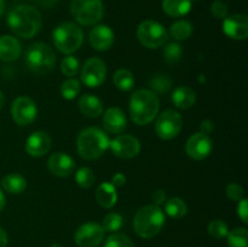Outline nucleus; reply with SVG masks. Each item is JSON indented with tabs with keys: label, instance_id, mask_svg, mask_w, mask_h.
Returning <instances> with one entry per match:
<instances>
[{
	"label": "nucleus",
	"instance_id": "1",
	"mask_svg": "<svg viewBox=\"0 0 248 247\" xmlns=\"http://www.w3.org/2000/svg\"><path fill=\"white\" fill-rule=\"evenodd\" d=\"M7 26L16 35L31 39L40 31L41 15L35 7L18 5L7 15Z\"/></svg>",
	"mask_w": 248,
	"mask_h": 247
},
{
	"label": "nucleus",
	"instance_id": "2",
	"mask_svg": "<svg viewBox=\"0 0 248 247\" xmlns=\"http://www.w3.org/2000/svg\"><path fill=\"white\" fill-rule=\"evenodd\" d=\"M159 97L152 90L140 89L133 92L130 98V115L137 125H148L159 113Z\"/></svg>",
	"mask_w": 248,
	"mask_h": 247
},
{
	"label": "nucleus",
	"instance_id": "3",
	"mask_svg": "<svg viewBox=\"0 0 248 247\" xmlns=\"http://www.w3.org/2000/svg\"><path fill=\"white\" fill-rule=\"evenodd\" d=\"M109 138L98 127H87L79 133L77 139L78 153L85 160H96L109 148Z\"/></svg>",
	"mask_w": 248,
	"mask_h": 247
},
{
	"label": "nucleus",
	"instance_id": "4",
	"mask_svg": "<svg viewBox=\"0 0 248 247\" xmlns=\"http://www.w3.org/2000/svg\"><path fill=\"white\" fill-rule=\"evenodd\" d=\"M165 224V213L156 205H147L137 211L133 229L140 237L150 239L159 234Z\"/></svg>",
	"mask_w": 248,
	"mask_h": 247
},
{
	"label": "nucleus",
	"instance_id": "5",
	"mask_svg": "<svg viewBox=\"0 0 248 247\" xmlns=\"http://www.w3.org/2000/svg\"><path fill=\"white\" fill-rule=\"evenodd\" d=\"M24 63L34 74L44 75L53 69L56 56L52 48L44 43H34L27 48Z\"/></svg>",
	"mask_w": 248,
	"mask_h": 247
},
{
	"label": "nucleus",
	"instance_id": "6",
	"mask_svg": "<svg viewBox=\"0 0 248 247\" xmlns=\"http://www.w3.org/2000/svg\"><path fill=\"white\" fill-rule=\"evenodd\" d=\"M52 40L58 51L65 55L79 50L84 41V33L77 24L64 22L58 24L52 33Z\"/></svg>",
	"mask_w": 248,
	"mask_h": 247
},
{
	"label": "nucleus",
	"instance_id": "7",
	"mask_svg": "<svg viewBox=\"0 0 248 247\" xmlns=\"http://www.w3.org/2000/svg\"><path fill=\"white\" fill-rule=\"evenodd\" d=\"M70 12L80 24L93 26L103 17V2L102 0H72Z\"/></svg>",
	"mask_w": 248,
	"mask_h": 247
},
{
	"label": "nucleus",
	"instance_id": "8",
	"mask_svg": "<svg viewBox=\"0 0 248 247\" xmlns=\"http://www.w3.org/2000/svg\"><path fill=\"white\" fill-rule=\"evenodd\" d=\"M137 38L140 43L147 48H159L166 44L169 33L159 22L148 19L138 26Z\"/></svg>",
	"mask_w": 248,
	"mask_h": 247
},
{
	"label": "nucleus",
	"instance_id": "9",
	"mask_svg": "<svg viewBox=\"0 0 248 247\" xmlns=\"http://www.w3.org/2000/svg\"><path fill=\"white\" fill-rule=\"evenodd\" d=\"M183 118L176 110H165L159 115L155 123V131L161 139L169 140L176 137L182 130Z\"/></svg>",
	"mask_w": 248,
	"mask_h": 247
},
{
	"label": "nucleus",
	"instance_id": "10",
	"mask_svg": "<svg viewBox=\"0 0 248 247\" xmlns=\"http://www.w3.org/2000/svg\"><path fill=\"white\" fill-rule=\"evenodd\" d=\"M107 77V65L103 60L92 57L85 62L81 69V81L87 87H98Z\"/></svg>",
	"mask_w": 248,
	"mask_h": 247
},
{
	"label": "nucleus",
	"instance_id": "11",
	"mask_svg": "<svg viewBox=\"0 0 248 247\" xmlns=\"http://www.w3.org/2000/svg\"><path fill=\"white\" fill-rule=\"evenodd\" d=\"M11 115L17 125L26 126L35 120L38 115V108L33 99L29 97H17L12 103Z\"/></svg>",
	"mask_w": 248,
	"mask_h": 247
},
{
	"label": "nucleus",
	"instance_id": "12",
	"mask_svg": "<svg viewBox=\"0 0 248 247\" xmlns=\"http://www.w3.org/2000/svg\"><path fill=\"white\" fill-rule=\"evenodd\" d=\"M104 239V230L101 224L94 222L80 225L75 232L74 240L79 247H97Z\"/></svg>",
	"mask_w": 248,
	"mask_h": 247
},
{
	"label": "nucleus",
	"instance_id": "13",
	"mask_svg": "<svg viewBox=\"0 0 248 247\" xmlns=\"http://www.w3.org/2000/svg\"><path fill=\"white\" fill-rule=\"evenodd\" d=\"M111 152L121 159H132L140 154V143L131 135H120L109 142Z\"/></svg>",
	"mask_w": 248,
	"mask_h": 247
},
{
	"label": "nucleus",
	"instance_id": "14",
	"mask_svg": "<svg viewBox=\"0 0 248 247\" xmlns=\"http://www.w3.org/2000/svg\"><path fill=\"white\" fill-rule=\"evenodd\" d=\"M186 152L194 160L206 159L212 152V139L202 132L194 133L186 140Z\"/></svg>",
	"mask_w": 248,
	"mask_h": 247
},
{
	"label": "nucleus",
	"instance_id": "15",
	"mask_svg": "<svg viewBox=\"0 0 248 247\" xmlns=\"http://www.w3.org/2000/svg\"><path fill=\"white\" fill-rule=\"evenodd\" d=\"M223 31L228 38L245 40L248 36V17L244 14L227 16L223 22Z\"/></svg>",
	"mask_w": 248,
	"mask_h": 247
},
{
	"label": "nucleus",
	"instance_id": "16",
	"mask_svg": "<svg viewBox=\"0 0 248 247\" xmlns=\"http://www.w3.org/2000/svg\"><path fill=\"white\" fill-rule=\"evenodd\" d=\"M47 167L52 174L57 177H68L74 172L75 161L72 156L62 152L51 155L47 160Z\"/></svg>",
	"mask_w": 248,
	"mask_h": 247
},
{
	"label": "nucleus",
	"instance_id": "17",
	"mask_svg": "<svg viewBox=\"0 0 248 247\" xmlns=\"http://www.w3.org/2000/svg\"><path fill=\"white\" fill-rule=\"evenodd\" d=\"M114 43V31L106 24H97L90 31V44L97 51H106Z\"/></svg>",
	"mask_w": 248,
	"mask_h": 247
},
{
	"label": "nucleus",
	"instance_id": "18",
	"mask_svg": "<svg viewBox=\"0 0 248 247\" xmlns=\"http://www.w3.org/2000/svg\"><path fill=\"white\" fill-rule=\"evenodd\" d=\"M51 148V137L44 131L31 133L26 142V152L31 156L40 157L45 155Z\"/></svg>",
	"mask_w": 248,
	"mask_h": 247
},
{
	"label": "nucleus",
	"instance_id": "19",
	"mask_svg": "<svg viewBox=\"0 0 248 247\" xmlns=\"http://www.w3.org/2000/svg\"><path fill=\"white\" fill-rule=\"evenodd\" d=\"M103 126L110 133L124 132L127 127V119L125 113L116 107L107 109L103 115Z\"/></svg>",
	"mask_w": 248,
	"mask_h": 247
},
{
	"label": "nucleus",
	"instance_id": "20",
	"mask_svg": "<svg viewBox=\"0 0 248 247\" xmlns=\"http://www.w3.org/2000/svg\"><path fill=\"white\" fill-rule=\"evenodd\" d=\"M21 43L15 36H0V60L4 62H14L21 56Z\"/></svg>",
	"mask_w": 248,
	"mask_h": 247
},
{
	"label": "nucleus",
	"instance_id": "21",
	"mask_svg": "<svg viewBox=\"0 0 248 247\" xmlns=\"http://www.w3.org/2000/svg\"><path fill=\"white\" fill-rule=\"evenodd\" d=\"M79 108L82 115L86 118H97L103 111V103L98 97L93 96L91 93H86L80 98Z\"/></svg>",
	"mask_w": 248,
	"mask_h": 247
},
{
	"label": "nucleus",
	"instance_id": "22",
	"mask_svg": "<svg viewBox=\"0 0 248 247\" xmlns=\"http://www.w3.org/2000/svg\"><path fill=\"white\" fill-rule=\"evenodd\" d=\"M94 196H96L97 202L104 208H111L118 201L116 188L111 183H108V182L99 184L98 188L96 189Z\"/></svg>",
	"mask_w": 248,
	"mask_h": 247
},
{
	"label": "nucleus",
	"instance_id": "23",
	"mask_svg": "<svg viewBox=\"0 0 248 247\" xmlns=\"http://www.w3.org/2000/svg\"><path fill=\"white\" fill-rule=\"evenodd\" d=\"M172 102H173L177 108H191L196 102V93L190 87L179 86L172 93Z\"/></svg>",
	"mask_w": 248,
	"mask_h": 247
},
{
	"label": "nucleus",
	"instance_id": "24",
	"mask_svg": "<svg viewBox=\"0 0 248 247\" xmlns=\"http://www.w3.org/2000/svg\"><path fill=\"white\" fill-rule=\"evenodd\" d=\"M162 10L171 17H182L191 10L190 0H162Z\"/></svg>",
	"mask_w": 248,
	"mask_h": 247
},
{
	"label": "nucleus",
	"instance_id": "25",
	"mask_svg": "<svg viewBox=\"0 0 248 247\" xmlns=\"http://www.w3.org/2000/svg\"><path fill=\"white\" fill-rule=\"evenodd\" d=\"M1 186L7 193L19 194L27 188V181L21 174L10 173L1 179Z\"/></svg>",
	"mask_w": 248,
	"mask_h": 247
},
{
	"label": "nucleus",
	"instance_id": "26",
	"mask_svg": "<svg viewBox=\"0 0 248 247\" xmlns=\"http://www.w3.org/2000/svg\"><path fill=\"white\" fill-rule=\"evenodd\" d=\"M165 211H166L167 216L174 219H179L183 218L188 212V206L184 202L183 199L181 198H172L165 205Z\"/></svg>",
	"mask_w": 248,
	"mask_h": 247
},
{
	"label": "nucleus",
	"instance_id": "27",
	"mask_svg": "<svg viewBox=\"0 0 248 247\" xmlns=\"http://www.w3.org/2000/svg\"><path fill=\"white\" fill-rule=\"evenodd\" d=\"M114 85L121 91H130L135 86V77L133 74L127 69H118L113 77Z\"/></svg>",
	"mask_w": 248,
	"mask_h": 247
},
{
	"label": "nucleus",
	"instance_id": "28",
	"mask_svg": "<svg viewBox=\"0 0 248 247\" xmlns=\"http://www.w3.org/2000/svg\"><path fill=\"white\" fill-rule=\"evenodd\" d=\"M229 247H248V232L246 228H235L227 235Z\"/></svg>",
	"mask_w": 248,
	"mask_h": 247
},
{
	"label": "nucleus",
	"instance_id": "29",
	"mask_svg": "<svg viewBox=\"0 0 248 247\" xmlns=\"http://www.w3.org/2000/svg\"><path fill=\"white\" fill-rule=\"evenodd\" d=\"M170 34L176 40H186L193 34V26L188 21H177L172 24Z\"/></svg>",
	"mask_w": 248,
	"mask_h": 247
},
{
	"label": "nucleus",
	"instance_id": "30",
	"mask_svg": "<svg viewBox=\"0 0 248 247\" xmlns=\"http://www.w3.org/2000/svg\"><path fill=\"white\" fill-rule=\"evenodd\" d=\"M149 86L154 93H167L172 87V80L165 74H156L150 79Z\"/></svg>",
	"mask_w": 248,
	"mask_h": 247
},
{
	"label": "nucleus",
	"instance_id": "31",
	"mask_svg": "<svg viewBox=\"0 0 248 247\" xmlns=\"http://www.w3.org/2000/svg\"><path fill=\"white\" fill-rule=\"evenodd\" d=\"M80 90H81V85H80L79 80H77L75 77H69V79L62 82L61 94L64 99L70 101V99H74L79 94Z\"/></svg>",
	"mask_w": 248,
	"mask_h": 247
},
{
	"label": "nucleus",
	"instance_id": "32",
	"mask_svg": "<svg viewBox=\"0 0 248 247\" xmlns=\"http://www.w3.org/2000/svg\"><path fill=\"white\" fill-rule=\"evenodd\" d=\"M75 181H77L79 186H81L84 189H89L96 182V176H94L91 169H89V167H81L75 173Z\"/></svg>",
	"mask_w": 248,
	"mask_h": 247
},
{
	"label": "nucleus",
	"instance_id": "33",
	"mask_svg": "<svg viewBox=\"0 0 248 247\" xmlns=\"http://www.w3.org/2000/svg\"><path fill=\"white\" fill-rule=\"evenodd\" d=\"M124 224V218L123 216L119 215L116 212L108 213L106 217L103 218V222H102V228H103L104 232H115L123 227Z\"/></svg>",
	"mask_w": 248,
	"mask_h": 247
},
{
	"label": "nucleus",
	"instance_id": "34",
	"mask_svg": "<svg viewBox=\"0 0 248 247\" xmlns=\"http://www.w3.org/2000/svg\"><path fill=\"white\" fill-rule=\"evenodd\" d=\"M79 69L80 62L77 57H74V56H65V57H63L62 62H61V72L65 77H75L79 73Z\"/></svg>",
	"mask_w": 248,
	"mask_h": 247
},
{
	"label": "nucleus",
	"instance_id": "35",
	"mask_svg": "<svg viewBox=\"0 0 248 247\" xmlns=\"http://www.w3.org/2000/svg\"><path fill=\"white\" fill-rule=\"evenodd\" d=\"M182 53L183 50L177 43H169L164 48V58L169 64L178 63L182 58Z\"/></svg>",
	"mask_w": 248,
	"mask_h": 247
},
{
	"label": "nucleus",
	"instance_id": "36",
	"mask_svg": "<svg viewBox=\"0 0 248 247\" xmlns=\"http://www.w3.org/2000/svg\"><path fill=\"white\" fill-rule=\"evenodd\" d=\"M104 247H135V244L127 235L114 232L109 235L108 239L106 240Z\"/></svg>",
	"mask_w": 248,
	"mask_h": 247
},
{
	"label": "nucleus",
	"instance_id": "37",
	"mask_svg": "<svg viewBox=\"0 0 248 247\" xmlns=\"http://www.w3.org/2000/svg\"><path fill=\"white\" fill-rule=\"evenodd\" d=\"M207 230H208V234H210L211 236L215 237V239H218V240L227 237L228 232H229L227 223L223 222V220H220V219L212 220V222L208 224Z\"/></svg>",
	"mask_w": 248,
	"mask_h": 247
},
{
	"label": "nucleus",
	"instance_id": "38",
	"mask_svg": "<svg viewBox=\"0 0 248 247\" xmlns=\"http://www.w3.org/2000/svg\"><path fill=\"white\" fill-rule=\"evenodd\" d=\"M225 193H227V196L229 199L234 201H240L241 199H244V188L240 185L239 183H230L227 185V189H225Z\"/></svg>",
	"mask_w": 248,
	"mask_h": 247
},
{
	"label": "nucleus",
	"instance_id": "39",
	"mask_svg": "<svg viewBox=\"0 0 248 247\" xmlns=\"http://www.w3.org/2000/svg\"><path fill=\"white\" fill-rule=\"evenodd\" d=\"M211 12L216 18H225L228 16V5L223 0H215L211 5Z\"/></svg>",
	"mask_w": 248,
	"mask_h": 247
},
{
	"label": "nucleus",
	"instance_id": "40",
	"mask_svg": "<svg viewBox=\"0 0 248 247\" xmlns=\"http://www.w3.org/2000/svg\"><path fill=\"white\" fill-rule=\"evenodd\" d=\"M237 215L241 218L242 222L245 224L248 223V206H247V199H241L239 201V206H237Z\"/></svg>",
	"mask_w": 248,
	"mask_h": 247
},
{
	"label": "nucleus",
	"instance_id": "41",
	"mask_svg": "<svg viewBox=\"0 0 248 247\" xmlns=\"http://www.w3.org/2000/svg\"><path fill=\"white\" fill-rule=\"evenodd\" d=\"M152 200L154 202V205L160 206L166 201V191L162 190V189H157L153 193L152 195Z\"/></svg>",
	"mask_w": 248,
	"mask_h": 247
},
{
	"label": "nucleus",
	"instance_id": "42",
	"mask_svg": "<svg viewBox=\"0 0 248 247\" xmlns=\"http://www.w3.org/2000/svg\"><path fill=\"white\" fill-rule=\"evenodd\" d=\"M126 182V176L124 173H115L111 178V184H113L115 188H119V186H123Z\"/></svg>",
	"mask_w": 248,
	"mask_h": 247
},
{
	"label": "nucleus",
	"instance_id": "43",
	"mask_svg": "<svg viewBox=\"0 0 248 247\" xmlns=\"http://www.w3.org/2000/svg\"><path fill=\"white\" fill-rule=\"evenodd\" d=\"M213 128H215V126H213V123L211 120H203L200 125L201 132L205 133V135H208V133L212 132Z\"/></svg>",
	"mask_w": 248,
	"mask_h": 247
},
{
	"label": "nucleus",
	"instance_id": "44",
	"mask_svg": "<svg viewBox=\"0 0 248 247\" xmlns=\"http://www.w3.org/2000/svg\"><path fill=\"white\" fill-rule=\"evenodd\" d=\"M35 1L38 2L40 6L47 7V9H50V7H52L53 5L57 4L58 0H35Z\"/></svg>",
	"mask_w": 248,
	"mask_h": 247
},
{
	"label": "nucleus",
	"instance_id": "45",
	"mask_svg": "<svg viewBox=\"0 0 248 247\" xmlns=\"http://www.w3.org/2000/svg\"><path fill=\"white\" fill-rule=\"evenodd\" d=\"M7 245V234L2 228H0V247H6Z\"/></svg>",
	"mask_w": 248,
	"mask_h": 247
},
{
	"label": "nucleus",
	"instance_id": "46",
	"mask_svg": "<svg viewBox=\"0 0 248 247\" xmlns=\"http://www.w3.org/2000/svg\"><path fill=\"white\" fill-rule=\"evenodd\" d=\"M5 202H6V199H5V194H4V191L0 189V211L4 208Z\"/></svg>",
	"mask_w": 248,
	"mask_h": 247
},
{
	"label": "nucleus",
	"instance_id": "47",
	"mask_svg": "<svg viewBox=\"0 0 248 247\" xmlns=\"http://www.w3.org/2000/svg\"><path fill=\"white\" fill-rule=\"evenodd\" d=\"M4 11H5V1L4 0H0V17L2 16Z\"/></svg>",
	"mask_w": 248,
	"mask_h": 247
},
{
	"label": "nucleus",
	"instance_id": "48",
	"mask_svg": "<svg viewBox=\"0 0 248 247\" xmlns=\"http://www.w3.org/2000/svg\"><path fill=\"white\" fill-rule=\"evenodd\" d=\"M4 102H5L4 94H2V92L0 91V110H1L2 107H4Z\"/></svg>",
	"mask_w": 248,
	"mask_h": 247
},
{
	"label": "nucleus",
	"instance_id": "49",
	"mask_svg": "<svg viewBox=\"0 0 248 247\" xmlns=\"http://www.w3.org/2000/svg\"><path fill=\"white\" fill-rule=\"evenodd\" d=\"M50 247H62V245H60V244H53V245H51Z\"/></svg>",
	"mask_w": 248,
	"mask_h": 247
},
{
	"label": "nucleus",
	"instance_id": "50",
	"mask_svg": "<svg viewBox=\"0 0 248 247\" xmlns=\"http://www.w3.org/2000/svg\"><path fill=\"white\" fill-rule=\"evenodd\" d=\"M190 1H199V0H190Z\"/></svg>",
	"mask_w": 248,
	"mask_h": 247
}]
</instances>
